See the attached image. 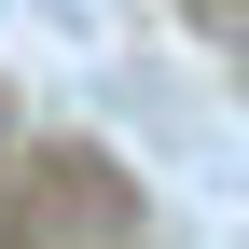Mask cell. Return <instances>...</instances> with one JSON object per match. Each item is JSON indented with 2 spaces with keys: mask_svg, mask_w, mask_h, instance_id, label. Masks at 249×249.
<instances>
[]
</instances>
